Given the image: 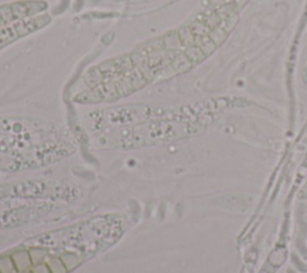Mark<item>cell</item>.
<instances>
[{
    "mask_svg": "<svg viewBox=\"0 0 307 273\" xmlns=\"http://www.w3.org/2000/svg\"><path fill=\"white\" fill-rule=\"evenodd\" d=\"M19 37L16 30L15 25H6V27L0 28V48L5 47L6 45H9L10 42Z\"/></svg>",
    "mask_w": 307,
    "mask_h": 273,
    "instance_id": "6da1fadb",
    "label": "cell"
},
{
    "mask_svg": "<svg viewBox=\"0 0 307 273\" xmlns=\"http://www.w3.org/2000/svg\"><path fill=\"white\" fill-rule=\"evenodd\" d=\"M196 45L203 51V53L207 55H209L213 53L214 51H215V48L217 47L215 42H214L211 38L209 37V35L208 36H203V37L196 38Z\"/></svg>",
    "mask_w": 307,
    "mask_h": 273,
    "instance_id": "7a4b0ae2",
    "label": "cell"
},
{
    "mask_svg": "<svg viewBox=\"0 0 307 273\" xmlns=\"http://www.w3.org/2000/svg\"><path fill=\"white\" fill-rule=\"evenodd\" d=\"M185 55H186L187 59L193 64H198L199 61H202L206 54L203 53V51L200 49L198 46H191V47H186L185 49Z\"/></svg>",
    "mask_w": 307,
    "mask_h": 273,
    "instance_id": "3957f363",
    "label": "cell"
},
{
    "mask_svg": "<svg viewBox=\"0 0 307 273\" xmlns=\"http://www.w3.org/2000/svg\"><path fill=\"white\" fill-rule=\"evenodd\" d=\"M178 35H179L181 44H183L185 47H191V46L196 45V36L193 35L190 27L180 29V30L178 31Z\"/></svg>",
    "mask_w": 307,
    "mask_h": 273,
    "instance_id": "277c9868",
    "label": "cell"
},
{
    "mask_svg": "<svg viewBox=\"0 0 307 273\" xmlns=\"http://www.w3.org/2000/svg\"><path fill=\"white\" fill-rule=\"evenodd\" d=\"M172 66H173L174 70H177L178 72H184L186 71L187 68H190V66H192V62H191L189 59H187L186 55L184 54H178L176 58H173V61H172Z\"/></svg>",
    "mask_w": 307,
    "mask_h": 273,
    "instance_id": "5b68a950",
    "label": "cell"
},
{
    "mask_svg": "<svg viewBox=\"0 0 307 273\" xmlns=\"http://www.w3.org/2000/svg\"><path fill=\"white\" fill-rule=\"evenodd\" d=\"M13 16L16 21H23V19L29 18V11L26 3H15L11 5Z\"/></svg>",
    "mask_w": 307,
    "mask_h": 273,
    "instance_id": "8992f818",
    "label": "cell"
},
{
    "mask_svg": "<svg viewBox=\"0 0 307 273\" xmlns=\"http://www.w3.org/2000/svg\"><path fill=\"white\" fill-rule=\"evenodd\" d=\"M190 28H191V30H192L193 35L196 36V38L203 37V36H208L211 30V29L208 27V24L206 22H200V21L194 22Z\"/></svg>",
    "mask_w": 307,
    "mask_h": 273,
    "instance_id": "52a82bcc",
    "label": "cell"
},
{
    "mask_svg": "<svg viewBox=\"0 0 307 273\" xmlns=\"http://www.w3.org/2000/svg\"><path fill=\"white\" fill-rule=\"evenodd\" d=\"M0 19H2V25H3V27L10 25L12 22L16 21L15 16H13L11 5L2 6V8H0Z\"/></svg>",
    "mask_w": 307,
    "mask_h": 273,
    "instance_id": "ba28073f",
    "label": "cell"
},
{
    "mask_svg": "<svg viewBox=\"0 0 307 273\" xmlns=\"http://www.w3.org/2000/svg\"><path fill=\"white\" fill-rule=\"evenodd\" d=\"M162 42H163V47L167 49H177V48H179L180 46H183V44H181V41L179 38V35H178V32H176V34L168 35L167 37L163 38Z\"/></svg>",
    "mask_w": 307,
    "mask_h": 273,
    "instance_id": "9c48e42d",
    "label": "cell"
},
{
    "mask_svg": "<svg viewBox=\"0 0 307 273\" xmlns=\"http://www.w3.org/2000/svg\"><path fill=\"white\" fill-rule=\"evenodd\" d=\"M226 35L227 34H226V31L223 30V28H220V27L211 29L210 32H209V37L214 42H215L216 46H219L221 44V41H222L223 38L226 37Z\"/></svg>",
    "mask_w": 307,
    "mask_h": 273,
    "instance_id": "30bf717a",
    "label": "cell"
},
{
    "mask_svg": "<svg viewBox=\"0 0 307 273\" xmlns=\"http://www.w3.org/2000/svg\"><path fill=\"white\" fill-rule=\"evenodd\" d=\"M26 5H28L29 17H30V16L38 15L39 12L44 11L46 9V4L42 2H26Z\"/></svg>",
    "mask_w": 307,
    "mask_h": 273,
    "instance_id": "8fae6325",
    "label": "cell"
},
{
    "mask_svg": "<svg viewBox=\"0 0 307 273\" xmlns=\"http://www.w3.org/2000/svg\"><path fill=\"white\" fill-rule=\"evenodd\" d=\"M2 27H3V25H2V19H0V28H2Z\"/></svg>",
    "mask_w": 307,
    "mask_h": 273,
    "instance_id": "7c38bea8",
    "label": "cell"
}]
</instances>
